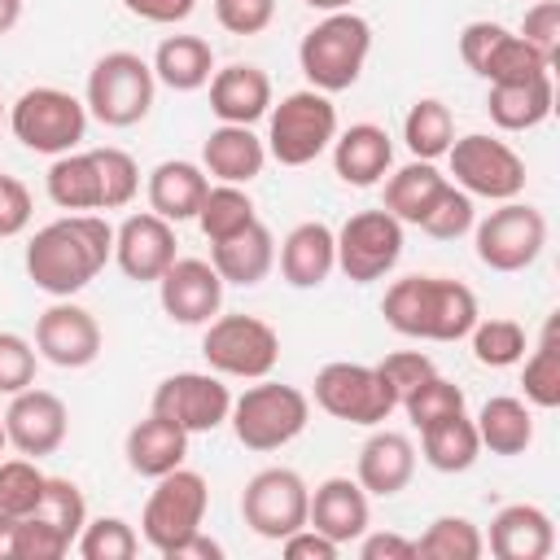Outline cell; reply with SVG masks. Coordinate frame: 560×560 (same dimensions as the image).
Returning <instances> with one entry per match:
<instances>
[{
	"instance_id": "1",
	"label": "cell",
	"mask_w": 560,
	"mask_h": 560,
	"mask_svg": "<svg viewBox=\"0 0 560 560\" xmlns=\"http://www.w3.org/2000/svg\"><path fill=\"white\" fill-rule=\"evenodd\" d=\"M114 258V228L101 214H66L44 223L26 245V276L48 298H74Z\"/></svg>"
},
{
	"instance_id": "2",
	"label": "cell",
	"mask_w": 560,
	"mask_h": 560,
	"mask_svg": "<svg viewBox=\"0 0 560 560\" xmlns=\"http://www.w3.org/2000/svg\"><path fill=\"white\" fill-rule=\"evenodd\" d=\"M381 315L394 332L420 341H459L481 319L477 293L451 276H402L385 289Z\"/></svg>"
},
{
	"instance_id": "3",
	"label": "cell",
	"mask_w": 560,
	"mask_h": 560,
	"mask_svg": "<svg viewBox=\"0 0 560 560\" xmlns=\"http://www.w3.org/2000/svg\"><path fill=\"white\" fill-rule=\"evenodd\" d=\"M372 52V26L368 18L350 13V9H337V13H324L298 44V66L306 74V83L315 92H346L359 83L363 74V61Z\"/></svg>"
},
{
	"instance_id": "4",
	"label": "cell",
	"mask_w": 560,
	"mask_h": 560,
	"mask_svg": "<svg viewBox=\"0 0 560 560\" xmlns=\"http://www.w3.org/2000/svg\"><path fill=\"white\" fill-rule=\"evenodd\" d=\"M228 420H232V433H236V442L245 451H280V446H289L306 429L311 398L298 385L262 376L241 398H232Z\"/></svg>"
},
{
	"instance_id": "5",
	"label": "cell",
	"mask_w": 560,
	"mask_h": 560,
	"mask_svg": "<svg viewBox=\"0 0 560 560\" xmlns=\"http://www.w3.org/2000/svg\"><path fill=\"white\" fill-rule=\"evenodd\" d=\"M337 140V105L328 92L302 88L267 109V158L280 166H306Z\"/></svg>"
},
{
	"instance_id": "6",
	"label": "cell",
	"mask_w": 560,
	"mask_h": 560,
	"mask_svg": "<svg viewBox=\"0 0 560 560\" xmlns=\"http://www.w3.org/2000/svg\"><path fill=\"white\" fill-rule=\"evenodd\" d=\"M153 66L140 52H105L96 57V66L88 70V114L105 127H136L149 109H153Z\"/></svg>"
},
{
	"instance_id": "7",
	"label": "cell",
	"mask_w": 560,
	"mask_h": 560,
	"mask_svg": "<svg viewBox=\"0 0 560 560\" xmlns=\"http://www.w3.org/2000/svg\"><path fill=\"white\" fill-rule=\"evenodd\" d=\"M9 131L31 153L61 158L88 136V105L61 88H26L9 109Z\"/></svg>"
},
{
	"instance_id": "8",
	"label": "cell",
	"mask_w": 560,
	"mask_h": 560,
	"mask_svg": "<svg viewBox=\"0 0 560 560\" xmlns=\"http://www.w3.org/2000/svg\"><path fill=\"white\" fill-rule=\"evenodd\" d=\"M206 508H210V486H206V477L179 464V468L162 472L158 486L149 490L144 512H140V534H144V542H149L158 556H166L175 542H184L188 534L201 529Z\"/></svg>"
},
{
	"instance_id": "9",
	"label": "cell",
	"mask_w": 560,
	"mask_h": 560,
	"mask_svg": "<svg viewBox=\"0 0 560 560\" xmlns=\"http://www.w3.org/2000/svg\"><path fill=\"white\" fill-rule=\"evenodd\" d=\"M201 354L219 376L262 381L280 363V332L258 315H214L206 324Z\"/></svg>"
},
{
	"instance_id": "10",
	"label": "cell",
	"mask_w": 560,
	"mask_h": 560,
	"mask_svg": "<svg viewBox=\"0 0 560 560\" xmlns=\"http://www.w3.org/2000/svg\"><path fill=\"white\" fill-rule=\"evenodd\" d=\"M315 407L328 411L332 420H346V424H385L398 407L394 389L385 385V376L376 372V363H324L315 372Z\"/></svg>"
},
{
	"instance_id": "11",
	"label": "cell",
	"mask_w": 560,
	"mask_h": 560,
	"mask_svg": "<svg viewBox=\"0 0 560 560\" xmlns=\"http://www.w3.org/2000/svg\"><path fill=\"white\" fill-rule=\"evenodd\" d=\"M451 175L468 197H486V201H512L525 188V158L508 144L494 140L486 131H468L459 140H451L446 149Z\"/></svg>"
},
{
	"instance_id": "12",
	"label": "cell",
	"mask_w": 560,
	"mask_h": 560,
	"mask_svg": "<svg viewBox=\"0 0 560 560\" xmlns=\"http://www.w3.org/2000/svg\"><path fill=\"white\" fill-rule=\"evenodd\" d=\"M472 245H477V258L481 267L490 271H525L542 245H547V219L542 210L525 206V201H499V210H490L481 223H472Z\"/></svg>"
},
{
	"instance_id": "13",
	"label": "cell",
	"mask_w": 560,
	"mask_h": 560,
	"mask_svg": "<svg viewBox=\"0 0 560 560\" xmlns=\"http://www.w3.org/2000/svg\"><path fill=\"white\" fill-rule=\"evenodd\" d=\"M459 57L486 83H525L551 74V61L503 22H468L459 31Z\"/></svg>"
},
{
	"instance_id": "14",
	"label": "cell",
	"mask_w": 560,
	"mask_h": 560,
	"mask_svg": "<svg viewBox=\"0 0 560 560\" xmlns=\"http://www.w3.org/2000/svg\"><path fill=\"white\" fill-rule=\"evenodd\" d=\"M306 508H311V486L293 468H262L241 490V521L267 542H280L293 529H302Z\"/></svg>"
},
{
	"instance_id": "15",
	"label": "cell",
	"mask_w": 560,
	"mask_h": 560,
	"mask_svg": "<svg viewBox=\"0 0 560 560\" xmlns=\"http://www.w3.org/2000/svg\"><path fill=\"white\" fill-rule=\"evenodd\" d=\"M402 258V223L389 210H359L337 232V267L354 284L389 276Z\"/></svg>"
},
{
	"instance_id": "16",
	"label": "cell",
	"mask_w": 560,
	"mask_h": 560,
	"mask_svg": "<svg viewBox=\"0 0 560 560\" xmlns=\"http://www.w3.org/2000/svg\"><path fill=\"white\" fill-rule=\"evenodd\" d=\"M149 411L166 416L188 438L192 433H214L232 411V389L223 385L219 372H175V376L158 381Z\"/></svg>"
},
{
	"instance_id": "17",
	"label": "cell",
	"mask_w": 560,
	"mask_h": 560,
	"mask_svg": "<svg viewBox=\"0 0 560 560\" xmlns=\"http://www.w3.org/2000/svg\"><path fill=\"white\" fill-rule=\"evenodd\" d=\"M35 354L52 368H88L101 354V324L88 306L57 298L35 319Z\"/></svg>"
},
{
	"instance_id": "18",
	"label": "cell",
	"mask_w": 560,
	"mask_h": 560,
	"mask_svg": "<svg viewBox=\"0 0 560 560\" xmlns=\"http://www.w3.org/2000/svg\"><path fill=\"white\" fill-rule=\"evenodd\" d=\"M66 433H70V411L52 389L26 385L22 394L9 398L4 438H9V446H18V455H26V459L52 455V451H61Z\"/></svg>"
},
{
	"instance_id": "19",
	"label": "cell",
	"mask_w": 560,
	"mask_h": 560,
	"mask_svg": "<svg viewBox=\"0 0 560 560\" xmlns=\"http://www.w3.org/2000/svg\"><path fill=\"white\" fill-rule=\"evenodd\" d=\"M114 262L136 284H158V276L175 262V223L153 210L127 214L114 228Z\"/></svg>"
},
{
	"instance_id": "20",
	"label": "cell",
	"mask_w": 560,
	"mask_h": 560,
	"mask_svg": "<svg viewBox=\"0 0 560 560\" xmlns=\"http://www.w3.org/2000/svg\"><path fill=\"white\" fill-rule=\"evenodd\" d=\"M158 302H162V311L175 324L197 328V324H210L219 315V306H223V280H219V271L206 258H175L158 276Z\"/></svg>"
},
{
	"instance_id": "21",
	"label": "cell",
	"mask_w": 560,
	"mask_h": 560,
	"mask_svg": "<svg viewBox=\"0 0 560 560\" xmlns=\"http://www.w3.org/2000/svg\"><path fill=\"white\" fill-rule=\"evenodd\" d=\"M372 508H368V490L350 477H328L311 490V508H306V525L319 529L324 538H332L337 547L354 542L368 534Z\"/></svg>"
},
{
	"instance_id": "22",
	"label": "cell",
	"mask_w": 560,
	"mask_h": 560,
	"mask_svg": "<svg viewBox=\"0 0 560 560\" xmlns=\"http://www.w3.org/2000/svg\"><path fill=\"white\" fill-rule=\"evenodd\" d=\"M394 166V140L376 122H350L332 140V171L350 188H372Z\"/></svg>"
},
{
	"instance_id": "23",
	"label": "cell",
	"mask_w": 560,
	"mask_h": 560,
	"mask_svg": "<svg viewBox=\"0 0 560 560\" xmlns=\"http://www.w3.org/2000/svg\"><path fill=\"white\" fill-rule=\"evenodd\" d=\"M486 547L494 560H547L556 547V525L538 503H508L494 512Z\"/></svg>"
},
{
	"instance_id": "24",
	"label": "cell",
	"mask_w": 560,
	"mask_h": 560,
	"mask_svg": "<svg viewBox=\"0 0 560 560\" xmlns=\"http://www.w3.org/2000/svg\"><path fill=\"white\" fill-rule=\"evenodd\" d=\"M416 472V446L407 433L398 429H376L363 446H359V464H354V481L376 494V499H394L398 490H407Z\"/></svg>"
},
{
	"instance_id": "25",
	"label": "cell",
	"mask_w": 560,
	"mask_h": 560,
	"mask_svg": "<svg viewBox=\"0 0 560 560\" xmlns=\"http://www.w3.org/2000/svg\"><path fill=\"white\" fill-rule=\"evenodd\" d=\"M206 88H210V109L219 122L254 127L271 109V79H267V70H258L249 61H232V66L214 70Z\"/></svg>"
},
{
	"instance_id": "26",
	"label": "cell",
	"mask_w": 560,
	"mask_h": 560,
	"mask_svg": "<svg viewBox=\"0 0 560 560\" xmlns=\"http://www.w3.org/2000/svg\"><path fill=\"white\" fill-rule=\"evenodd\" d=\"M210 267L219 271L223 284H258L267 280V271L276 267V236L267 223H245L241 232L223 236V241H210Z\"/></svg>"
},
{
	"instance_id": "27",
	"label": "cell",
	"mask_w": 560,
	"mask_h": 560,
	"mask_svg": "<svg viewBox=\"0 0 560 560\" xmlns=\"http://www.w3.org/2000/svg\"><path fill=\"white\" fill-rule=\"evenodd\" d=\"M337 271V232L319 219L298 223L280 245V276L293 289H319Z\"/></svg>"
},
{
	"instance_id": "28",
	"label": "cell",
	"mask_w": 560,
	"mask_h": 560,
	"mask_svg": "<svg viewBox=\"0 0 560 560\" xmlns=\"http://www.w3.org/2000/svg\"><path fill=\"white\" fill-rule=\"evenodd\" d=\"M267 166V144L241 127V122H219L201 140V171L214 175L219 184H249Z\"/></svg>"
},
{
	"instance_id": "29",
	"label": "cell",
	"mask_w": 560,
	"mask_h": 560,
	"mask_svg": "<svg viewBox=\"0 0 560 560\" xmlns=\"http://www.w3.org/2000/svg\"><path fill=\"white\" fill-rule=\"evenodd\" d=\"M122 455H127V468L136 472V477H162V472H171V468H179L184 464V455H188V433L179 429V424H171L166 416H144L140 424H131L127 429V446H122Z\"/></svg>"
},
{
	"instance_id": "30",
	"label": "cell",
	"mask_w": 560,
	"mask_h": 560,
	"mask_svg": "<svg viewBox=\"0 0 560 560\" xmlns=\"http://www.w3.org/2000/svg\"><path fill=\"white\" fill-rule=\"evenodd\" d=\"M206 188H210V175L197 162H184V158L158 162L149 171V210L162 214L166 223L197 219V206H201Z\"/></svg>"
},
{
	"instance_id": "31",
	"label": "cell",
	"mask_w": 560,
	"mask_h": 560,
	"mask_svg": "<svg viewBox=\"0 0 560 560\" xmlns=\"http://www.w3.org/2000/svg\"><path fill=\"white\" fill-rule=\"evenodd\" d=\"M153 79L171 92H197L214 74V48L201 35H166L153 52Z\"/></svg>"
},
{
	"instance_id": "32",
	"label": "cell",
	"mask_w": 560,
	"mask_h": 560,
	"mask_svg": "<svg viewBox=\"0 0 560 560\" xmlns=\"http://www.w3.org/2000/svg\"><path fill=\"white\" fill-rule=\"evenodd\" d=\"M551 74L542 79H525V83H490L486 96V114L499 131H529L551 114Z\"/></svg>"
},
{
	"instance_id": "33",
	"label": "cell",
	"mask_w": 560,
	"mask_h": 560,
	"mask_svg": "<svg viewBox=\"0 0 560 560\" xmlns=\"http://www.w3.org/2000/svg\"><path fill=\"white\" fill-rule=\"evenodd\" d=\"M477 438H481V451L490 455H525L529 442H534V416L521 398L512 394H494L481 402L477 411Z\"/></svg>"
},
{
	"instance_id": "34",
	"label": "cell",
	"mask_w": 560,
	"mask_h": 560,
	"mask_svg": "<svg viewBox=\"0 0 560 560\" xmlns=\"http://www.w3.org/2000/svg\"><path fill=\"white\" fill-rule=\"evenodd\" d=\"M44 184H48L52 206H61V210H70V214L101 210V175H96V158H92V149H88V153L70 149V153L52 158Z\"/></svg>"
},
{
	"instance_id": "35",
	"label": "cell",
	"mask_w": 560,
	"mask_h": 560,
	"mask_svg": "<svg viewBox=\"0 0 560 560\" xmlns=\"http://www.w3.org/2000/svg\"><path fill=\"white\" fill-rule=\"evenodd\" d=\"M442 184H446V175L433 162L411 158L407 166L385 175V206L381 210H389L398 223H420L424 210L433 206V197L442 192Z\"/></svg>"
},
{
	"instance_id": "36",
	"label": "cell",
	"mask_w": 560,
	"mask_h": 560,
	"mask_svg": "<svg viewBox=\"0 0 560 560\" xmlns=\"http://www.w3.org/2000/svg\"><path fill=\"white\" fill-rule=\"evenodd\" d=\"M420 451H424V464L438 472H468L481 455V438H477V424L464 411H455L420 429Z\"/></svg>"
},
{
	"instance_id": "37",
	"label": "cell",
	"mask_w": 560,
	"mask_h": 560,
	"mask_svg": "<svg viewBox=\"0 0 560 560\" xmlns=\"http://www.w3.org/2000/svg\"><path fill=\"white\" fill-rule=\"evenodd\" d=\"M402 140H407L411 158H420V162L446 158V149H451V140H455V118H451V109H446L438 96H420V101L407 109V118H402Z\"/></svg>"
},
{
	"instance_id": "38",
	"label": "cell",
	"mask_w": 560,
	"mask_h": 560,
	"mask_svg": "<svg viewBox=\"0 0 560 560\" xmlns=\"http://www.w3.org/2000/svg\"><path fill=\"white\" fill-rule=\"evenodd\" d=\"M254 201L245 192V184H210L201 206H197V228L206 232V241H223L232 232H241L245 223H254Z\"/></svg>"
},
{
	"instance_id": "39",
	"label": "cell",
	"mask_w": 560,
	"mask_h": 560,
	"mask_svg": "<svg viewBox=\"0 0 560 560\" xmlns=\"http://www.w3.org/2000/svg\"><path fill=\"white\" fill-rule=\"evenodd\" d=\"M486 551V534L468 516H438L416 538L420 560H477Z\"/></svg>"
},
{
	"instance_id": "40",
	"label": "cell",
	"mask_w": 560,
	"mask_h": 560,
	"mask_svg": "<svg viewBox=\"0 0 560 560\" xmlns=\"http://www.w3.org/2000/svg\"><path fill=\"white\" fill-rule=\"evenodd\" d=\"M468 341H472V359L481 368H512L525 359V328L516 319H503V315L477 319L468 328Z\"/></svg>"
},
{
	"instance_id": "41",
	"label": "cell",
	"mask_w": 560,
	"mask_h": 560,
	"mask_svg": "<svg viewBox=\"0 0 560 560\" xmlns=\"http://www.w3.org/2000/svg\"><path fill=\"white\" fill-rule=\"evenodd\" d=\"M521 385H525V402H534L542 411L560 407V341H556V319H547L538 350L525 359Z\"/></svg>"
},
{
	"instance_id": "42",
	"label": "cell",
	"mask_w": 560,
	"mask_h": 560,
	"mask_svg": "<svg viewBox=\"0 0 560 560\" xmlns=\"http://www.w3.org/2000/svg\"><path fill=\"white\" fill-rule=\"evenodd\" d=\"M402 411H407V420L416 424V429H429V424H438V420H446V416H455V411H464V389L455 385V381H446V376H438V372H429L402 402H398Z\"/></svg>"
},
{
	"instance_id": "43",
	"label": "cell",
	"mask_w": 560,
	"mask_h": 560,
	"mask_svg": "<svg viewBox=\"0 0 560 560\" xmlns=\"http://www.w3.org/2000/svg\"><path fill=\"white\" fill-rule=\"evenodd\" d=\"M31 516L48 521V525H52L61 538H70V547H74L79 529L88 525V503H83V490H79L70 477H48V481H44V499H39V508H35Z\"/></svg>"
},
{
	"instance_id": "44",
	"label": "cell",
	"mask_w": 560,
	"mask_h": 560,
	"mask_svg": "<svg viewBox=\"0 0 560 560\" xmlns=\"http://www.w3.org/2000/svg\"><path fill=\"white\" fill-rule=\"evenodd\" d=\"M74 551L83 560H131L140 551V538L122 516H96L79 529Z\"/></svg>"
},
{
	"instance_id": "45",
	"label": "cell",
	"mask_w": 560,
	"mask_h": 560,
	"mask_svg": "<svg viewBox=\"0 0 560 560\" xmlns=\"http://www.w3.org/2000/svg\"><path fill=\"white\" fill-rule=\"evenodd\" d=\"M472 223H477V210H472V197L459 188V184H442V192L433 197V206L424 210V219L416 223L420 232H429L433 241H455V236H464V232H472Z\"/></svg>"
},
{
	"instance_id": "46",
	"label": "cell",
	"mask_w": 560,
	"mask_h": 560,
	"mask_svg": "<svg viewBox=\"0 0 560 560\" xmlns=\"http://www.w3.org/2000/svg\"><path fill=\"white\" fill-rule=\"evenodd\" d=\"M96 158V175H101V210H122L136 192H140V166L127 149H92Z\"/></svg>"
},
{
	"instance_id": "47",
	"label": "cell",
	"mask_w": 560,
	"mask_h": 560,
	"mask_svg": "<svg viewBox=\"0 0 560 560\" xmlns=\"http://www.w3.org/2000/svg\"><path fill=\"white\" fill-rule=\"evenodd\" d=\"M44 472L35 468V459H4L0 464V512L4 516H31L44 499Z\"/></svg>"
},
{
	"instance_id": "48",
	"label": "cell",
	"mask_w": 560,
	"mask_h": 560,
	"mask_svg": "<svg viewBox=\"0 0 560 560\" xmlns=\"http://www.w3.org/2000/svg\"><path fill=\"white\" fill-rule=\"evenodd\" d=\"M35 346L22 332H0V394H22L35 385Z\"/></svg>"
},
{
	"instance_id": "49",
	"label": "cell",
	"mask_w": 560,
	"mask_h": 560,
	"mask_svg": "<svg viewBox=\"0 0 560 560\" xmlns=\"http://www.w3.org/2000/svg\"><path fill=\"white\" fill-rule=\"evenodd\" d=\"M376 372L385 376V385H389L394 398L402 402V398H407L429 372H438V368H433V359H429L424 350H394V354H385V359L376 363Z\"/></svg>"
},
{
	"instance_id": "50",
	"label": "cell",
	"mask_w": 560,
	"mask_h": 560,
	"mask_svg": "<svg viewBox=\"0 0 560 560\" xmlns=\"http://www.w3.org/2000/svg\"><path fill=\"white\" fill-rule=\"evenodd\" d=\"M214 18L228 35H258L276 18V0H214Z\"/></svg>"
},
{
	"instance_id": "51",
	"label": "cell",
	"mask_w": 560,
	"mask_h": 560,
	"mask_svg": "<svg viewBox=\"0 0 560 560\" xmlns=\"http://www.w3.org/2000/svg\"><path fill=\"white\" fill-rule=\"evenodd\" d=\"M70 551V538H61L39 516H18V560H61Z\"/></svg>"
},
{
	"instance_id": "52",
	"label": "cell",
	"mask_w": 560,
	"mask_h": 560,
	"mask_svg": "<svg viewBox=\"0 0 560 560\" xmlns=\"http://www.w3.org/2000/svg\"><path fill=\"white\" fill-rule=\"evenodd\" d=\"M516 35L525 44H534L547 61H556V52H560V0H538L534 9H525V22Z\"/></svg>"
},
{
	"instance_id": "53",
	"label": "cell",
	"mask_w": 560,
	"mask_h": 560,
	"mask_svg": "<svg viewBox=\"0 0 560 560\" xmlns=\"http://www.w3.org/2000/svg\"><path fill=\"white\" fill-rule=\"evenodd\" d=\"M31 192L22 179L13 175H0V236H18L26 223H31Z\"/></svg>"
},
{
	"instance_id": "54",
	"label": "cell",
	"mask_w": 560,
	"mask_h": 560,
	"mask_svg": "<svg viewBox=\"0 0 560 560\" xmlns=\"http://www.w3.org/2000/svg\"><path fill=\"white\" fill-rule=\"evenodd\" d=\"M280 551L289 556V560H337V542L332 538H324L319 529H311V525H302V529H293L289 538H280Z\"/></svg>"
},
{
	"instance_id": "55",
	"label": "cell",
	"mask_w": 560,
	"mask_h": 560,
	"mask_svg": "<svg viewBox=\"0 0 560 560\" xmlns=\"http://www.w3.org/2000/svg\"><path fill=\"white\" fill-rule=\"evenodd\" d=\"M122 9L140 22H158V26H175L184 18H192L197 0H122Z\"/></svg>"
},
{
	"instance_id": "56",
	"label": "cell",
	"mask_w": 560,
	"mask_h": 560,
	"mask_svg": "<svg viewBox=\"0 0 560 560\" xmlns=\"http://www.w3.org/2000/svg\"><path fill=\"white\" fill-rule=\"evenodd\" d=\"M359 556L363 560H411L416 556V538H402V534H363L359 538Z\"/></svg>"
},
{
	"instance_id": "57",
	"label": "cell",
	"mask_w": 560,
	"mask_h": 560,
	"mask_svg": "<svg viewBox=\"0 0 560 560\" xmlns=\"http://www.w3.org/2000/svg\"><path fill=\"white\" fill-rule=\"evenodd\" d=\"M166 560H223V547L197 529V534H188L184 542H175V547L166 551Z\"/></svg>"
},
{
	"instance_id": "58",
	"label": "cell",
	"mask_w": 560,
	"mask_h": 560,
	"mask_svg": "<svg viewBox=\"0 0 560 560\" xmlns=\"http://www.w3.org/2000/svg\"><path fill=\"white\" fill-rule=\"evenodd\" d=\"M0 560H18V516L0 512Z\"/></svg>"
},
{
	"instance_id": "59",
	"label": "cell",
	"mask_w": 560,
	"mask_h": 560,
	"mask_svg": "<svg viewBox=\"0 0 560 560\" xmlns=\"http://www.w3.org/2000/svg\"><path fill=\"white\" fill-rule=\"evenodd\" d=\"M22 18V0H0V35H9Z\"/></svg>"
},
{
	"instance_id": "60",
	"label": "cell",
	"mask_w": 560,
	"mask_h": 560,
	"mask_svg": "<svg viewBox=\"0 0 560 560\" xmlns=\"http://www.w3.org/2000/svg\"><path fill=\"white\" fill-rule=\"evenodd\" d=\"M302 4H311V9H319V13H337V9H350V0H302Z\"/></svg>"
},
{
	"instance_id": "61",
	"label": "cell",
	"mask_w": 560,
	"mask_h": 560,
	"mask_svg": "<svg viewBox=\"0 0 560 560\" xmlns=\"http://www.w3.org/2000/svg\"><path fill=\"white\" fill-rule=\"evenodd\" d=\"M4 446H9V438H4V420H0V451H4Z\"/></svg>"
},
{
	"instance_id": "62",
	"label": "cell",
	"mask_w": 560,
	"mask_h": 560,
	"mask_svg": "<svg viewBox=\"0 0 560 560\" xmlns=\"http://www.w3.org/2000/svg\"><path fill=\"white\" fill-rule=\"evenodd\" d=\"M0 122H4V105H0Z\"/></svg>"
}]
</instances>
